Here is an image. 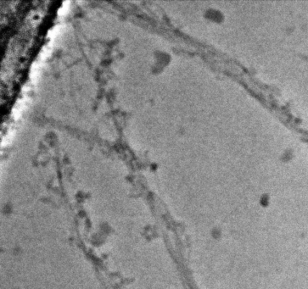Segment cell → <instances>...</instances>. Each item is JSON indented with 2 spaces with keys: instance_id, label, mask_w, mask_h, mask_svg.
<instances>
[{
  "instance_id": "1",
  "label": "cell",
  "mask_w": 308,
  "mask_h": 289,
  "mask_svg": "<svg viewBox=\"0 0 308 289\" xmlns=\"http://www.w3.org/2000/svg\"><path fill=\"white\" fill-rule=\"evenodd\" d=\"M27 98H24V99L18 101L15 107H14V109H13V116H15V118H18L21 115L22 110L24 109V108L27 105Z\"/></svg>"
},
{
  "instance_id": "2",
  "label": "cell",
  "mask_w": 308,
  "mask_h": 289,
  "mask_svg": "<svg viewBox=\"0 0 308 289\" xmlns=\"http://www.w3.org/2000/svg\"><path fill=\"white\" fill-rule=\"evenodd\" d=\"M69 2L68 1H66V2H65V3H63V5L60 8V9H59V11H58V13H59V15H63L64 13L66 12V11L67 9H68V5L67 4H69Z\"/></svg>"
}]
</instances>
